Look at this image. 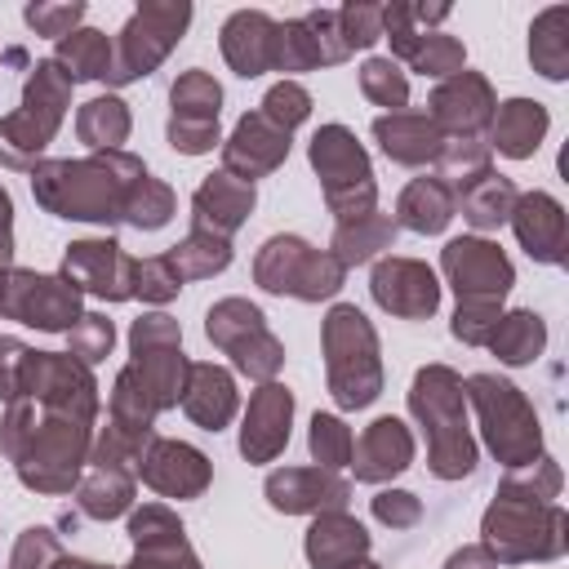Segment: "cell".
<instances>
[{"mask_svg":"<svg viewBox=\"0 0 569 569\" xmlns=\"http://www.w3.org/2000/svg\"><path fill=\"white\" fill-rule=\"evenodd\" d=\"M307 445H311V458H316L325 471H338V467L351 462V427H347L338 413H316Z\"/></svg>","mask_w":569,"mask_h":569,"instance_id":"obj_47","label":"cell"},{"mask_svg":"<svg viewBox=\"0 0 569 569\" xmlns=\"http://www.w3.org/2000/svg\"><path fill=\"white\" fill-rule=\"evenodd\" d=\"M382 36L391 40V53H396V58H409V53H413V44H418L427 31L418 27L413 4L391 0V4H382Z\"/></svg>","mask_w":569,"mask_h":569,"instance_id":"obj_55","label":"cell"},{"mask_svg":"<svg viewBox=\"0 0 569 569\" xmlns=\"http://www.w3.org/2000/svg\"><path fill=\"white\" fill-rule=\"evenodd\" d=\"M22 18H27V27H36V36H53V40H62V36H71L80 22H84V4L76 0V4H27L22 9Z\"/></svg>","mask_w":569,"mask_h":569,"instance_id":"obj_54","label":"cell"},{"mask_svg":"<svg viewBox=\"0 0 569 569\" xmlns=\"http://www.w3.org/2000/svg\"><path fill=\"white\" fill-rule=\"evenodd\" d=\"M67 551L58 547V538L44 529V525H31L18 533L13 542V556H9V569H53Z\"/></svg>","mask_w":569,"mask_h":569,"instance_id":"obj_53","label":"cell"},{"mask_svg":"<svg viewBox=\"0 0 569 569\" xmlns=\"http://www.w3.org/2000/svg\"><path fill=\"white\" fill-rule=\"evenodd\" d=\"M462 396L480 418L485 445L493 449V458L507 471L529 467L533 458H542V427H538V413H533V405L525 400L520 387H511L498 373H471L462 382Z\"/></svg>","mask_w":569,"mask_h":569,"instance_id":"obj_7","label":"cell"},{"mask_svg":"<svg viewBox=\"0 0 569 569\" xmlns=\"http://www.w3.org/2000/svg\"><path fill=\"white\" fill-rule=\"evenodd\" d=\"M67 107H71V76L53 58L36 62L22 84L18 111H9L0 120V164L31 173L40 164V151L53 142Z\"/></svg>","mask_w":569,"mask_h":569,"instance_id":"obj_6","label":"cell"},{"mask_svg":"<svg viewBox=\"0 0 569 569\" xmlns=\"http://www.w3.org/2000/svg\"><path fill=\"white\" fill-rule=\"evenodd\" d=\"M53 569H111V565H93V560H80V556H62Z\"/></svg>","mask_w":569,"mask_h":569,"instance_id":"obj_62","label":"cell"},{"mask_svg":"<svg viewBox=\"0 0 569 569\" xmlns=\"http://www.w3.org/2000/svg\"><path fill=\"white\" fill-rule=\"evenodd\" d=\"M440 271L445 280L453 284L458 302H489V307H502V298L511 293L516 284V271H511V258L485 240V236H458L440 249Z\"/></svg>","mask_w":569,"mask_h":569,"instance_id":"obj_14","label":"cell"},{"mask_svg":"<svg viewBox=\"0 0 569 569\" xmlns=\"http://www.w3.org/2000/svg\"><path fill=\"white\" fill-rule=\"evenodd\" d=\"M258 111L276 124V129H284V133H293L307 116H311V93L298 84V80H280V84H271L267 93H262V102H258Z\"/></svg>","mask_w":569,"mask_h":569,"instance_id":"obj_50","label":"cell"},{"mask_svg":"<svg viewBox=\"0 0 569 569\" xmlns=\"http://www.w3.org/2000/svg\"><path fill=\"white\" fill-rule=\"evenodd\" d=\"M373 138L382 147L387 160L396 164H436L440 147H445V133L436 129V120L427 111H391V116H378L373 120Z\"/></svg>","mask_w":569,"mask_h":569,"instance_id":"obj_29","label":"cell"},{"mask_svg":"<svg viewBox=\"0 0 569 569\" xmlns=\"http://www.w3.org/2000/svg\"><path fill=\"white\" fill-rule=\"evenodd\" d=\"M307 160L320 173L325 204L338 222H351V218H365L378 209V182H373L369 151L356 142V133L347 124H320L311 133Z\"/></svg>","mask_w":569,"mask_h":569,"instance_id":"obj_8","label":"cell"},{"mask_svg":"<svg viewBox=\"0 0 569 569\" xmlns=\"http://www.w3.org/2000/svg\"><path fill=\"white\" fill-rule=\"evenodd\" d=\"M498 320H502V307H489V302H458L449 329H453L458 342H467V347H485Z\"/></svg>","mask_w":569,"mask_h":569,"instance_id":"obj_57","label":"cell"},{"mask_svg":"<svg viewBox=\"0 0 569 569\" xmlns=\"http://www.w3.org/2000/svg\"><path fill=\"white\" fill-rule=\"evenodd\" d=\"M182 413L204 427V431H222L236 409H240V396H236V378L222 369V365H191V378H187V391H182Z\"/></svg>","mask_w":569,"mask_h":569,"instance_id":"obj_32","label":"cell"},{"mask_svg":"<svg viewBox=\"0 0 569 569\" xmlns=\"http://www.w3.org/2000/svg\"><path fill=\"white\" fill-rule=\"evenodd\" d=\"M142 178L147 164L120 147V151H93L84 160H40L31 169V196L53 218L111 227L124 218V200Z\"/></svg>","mask_w":569,"mask_h":569,"instance_id":"obj_3","label":"cell"},{"mask_svg":"<svg viewBox=\"0 0 569 569\" xmlns=\"http://www.w3.org/2000/svg\"><path fill=\"white\" fill-rule=\"evenodd\" d=\"M253 204H258L253 182H240L231 173H209L191 196V227L231 240L244 227V218L253 213Z\"/></svg>","mask_w":569,"mask_h":569,"instance_id":"obj_27","label":"cell"},{"mask_svg":"<svg viewBox=\"0 0 569 569\" xmlns=\"http://www.w3.org/2000/svg\"><path fill=\"white\" fill-rule=\"evenodd\" d=\"M0 267H13V200L0 187Z\"/></svg>","mask_w":569,"mask_h":569,"instance_id":"obj_60","label":"cell"},{"mask_svg":"<svg viewBox=\"0 0 569 569\" xmlns=\"http://www.w3.org/2000/svg\"><path fill=\"white\" fill-rule=\"evenodd\" d=\"M62 280H71L80 293H93L102 302H124L133 298V258L111 240H76L62 253Z\"/></svg>","mask_w":569,"mask_h":569,"instance_id":"obj_17","label":"cell"},{"mask_svg":"<svg viewBox=\"0 0 569 569\" xmlns=\"http://www.w3.org/2000/svg\"><path fill=\"white\" fill-rule=\"evenodd\" d=\"M93 449V427L49 413L36 400H9L0 422V453L13 462L18 480L36 493H71L84 476Z\"/></svg>","mask_w":569,"mask_h":569,"instance_id":"obj_2","label":"cell"},{"mask_svg":"<svg viewBox=\"0 0 569 569\" xmlns=\"http://www.w3.org/2000/svg\"><path fill=\"white\" fill-rule=\"evenodd\" d=\"M547 124H551V116H547L542 102H533V98H507V102L493 107V120H489L485 142H489V151L498 147L507 160H529L538 151V142L547 138Z\"/></svg>","mask_w":569,"mask_h":569,"instance_id":"obj_31","label":"cell"},{"mask_svg":"<svg viewBox=\"0 0 569 569\" xmlns=\"http://www.w3.org/2000/svg\"><path fill=\"white\" fill-rule=\"evenodd\" d=\"M516 196H520L516 182L502 178V173H493V169H485V173H476L467 182H453V209H462V218L476 231L502 227L511 218V209H516Z\"/></svg>","mask_w":569,"mask_h":569,"instance_id":"obj_34","label":"cell"},{"mask_svg":"<svg viewBox=\"0 0 569 569\" xmlns=\"http://www.w3.org/2000/svg\"><path fill=\"white\" fill-rule=\"evenodd\" d=\"M453 187L440 178V173H422L413 178L400 200H396V227H409L418 236H440L453 218Z\"/></svg>","mask_w":569,"mask_h":569,"instance_id":"obj_35","label":"cell"},{"mask_svg":"<svg viewBox=\"0 0 569 569\" xmlns=\"http://www.w3.org/2000/svg\"><path fill=\"white\" fill-rule=\"evenodd\" d=\"M338 27H342V40L347 49H369L382 40V4H369V0H351L338 9Z\"/></svg>","mask_w":569,"mask_h":569,"instance_id":"obj_52","label":"cell"},{"mask_svg":"<svg viewBox=\"0 0 569 569\" xmlns=\"http://www.w3.org/2000/svg\"><path fill=\"white\" fill-rule=\"evenodd\" d=\"M307 31L316 36V49H320V67H333V62H347L351 49L342 40V27H338V9H311L302 13Z\"/></svg>","mask_w":569,"mask_h":569,"instance_id":"obj_56","label":"cell"},{"mask_svg":"<svg viewBox=\"0 0 569 569\" xmlns=\"http://www.w3.org/2000/svg\"><path fill=\"white\" fill-rule=\"evenodd\" d=\"M22 356H27V347H22L18 338H4V333H0V400H4V405L18 396V369H22Z\"/></svg>","mask_w":569,"mask_h":569,"instance_id":"obj_59","label":"cell"},{"mask_svg":"<svg viewBox=\"0 0 569 569\" xmlns=\"http://www.w3.org/2000/svg\"><path fill=\"white\" fill-rule=\"evenodd\" d=\"M307 560L311 569H351L369 556V533L347 511H320L307 529Z\"/></svg>","mask_w":569,"mask_h":569,"instance_id":"obj_30","label":"cell"},{"mask_svg":"<svg viewBox=\"0 0 569 569\" xmlns=\"http://www.w3.org/2000/svg\"><path fill=\"white\" fill-rule=\"evenodd\" d=\"M289 138H293V133L276 129L262 111H244V116L236 120V129L222 138V173H231V178H240V182L267 178L271 169L284 164Z\"/></svg>","mask_w":569,"mask_h":569,"instance_id":"obj_23","label":"cell"},{"mask_svg":"<svg viewBox=\"0 0 569 569\" xmlns=\"http://www.w3.org/2000/svg\"><path fill=\"white\" fill-rule=\"evenodd\" d=\"M289 422H293V391L284 382H262L244 409L240 453L249 462H271L289 445Z\"/></svg>","mask_w":569,"mask_h":569,"instance_id":"obj_24","label":"cell"},{"mask_svg":"<svg viewBox=\"0 0 569 569\" xmlns=\"http://www.w3.org/2000/svg\"><path fill=\"white\" fill-rule=\"evenodd\" d=\"M147 489H156L160 498H200L213 480V462L187 445V440H164V436H151V445L142 449L138 458V471H133Z\"/></svg>","mask_w":569,"mask_h":569,"instance_id":"obj_18","label":"cell"},{"mask_svg":"<svg viewBox=\"0 0 569 569\" xmlns=\"http://www.w3.org/2000/svg\"><path fill=\"white\" fill-rule=\"evenodd\" d=\"M129 538L133 560L124 569H200V556L187 542L182 520L164 502H142L129 511Z\"/></svg>","mask_w":569,"mask_h":569,"instance_id":"obj_19","label":"cell"},{"mask_svg":"<svg viewBox=\"0 0 569 569\" xmlns=\"http://www.w3.org/2000/svg\"><path fill=\"white\" fill-rule=\"evenodd\" d=\"M111 58H116L111 36L107 31H93V27H76L53 49V62L71 76V84L76 80H107L111 76Z\"/></svg>","mask_w":569,"mask_h":569,"instance_id":"obj_38","label":"cell"},{"mask_svg":"<svg viewBox=\"0 0 569 569\" xmlns=\"http://www.w3.org/2000/svg\"><path fill=\"white\" fill-rule=\"evenodd\" d=\"M396 240V218L387 213H365V218H351V222H338L333 227V240H329V253L342 262V267H360V262H373L382 249H391Z\"/></svg>","mask_w":569,"mask_h":569,"instance_id":"obj_36","label":"cell"},{"mask_svg":"<svg viewBox=\"0 0 569 569\" xmlns=\"http://www.w3.org/2000/svg\"><path fill=\"white\" fill-rule=\"evenodd\" d=\"M373 520H382L391 529H413L422 520V502L409 489H382L373 498Z\"/></svg>","mask_w":569,"mask_h":569,"instance_id":"obj_58","label":"cell"},{"mask_svg":"<svg viewBox=\"0 0 569 569\" xmlns=\"http://www.w3.org/2000/svg\"><path fill=\"white\" fill-rule=\"evenodd\" d=\"M169 147L182 151V156H204L213 147H222V133H218V111H222V84L191 67L173 80L169 89Z\"/></svg>","mask_w":569,"mask_h":569,"instance_id":"obj_15","label":"cell"},{"mask_svg":"<svg viewBox=\"0 0 569 569\" xmlns=\"http://www.w3.org/2000/svg\"><path fill=\"white\" fill-rule=\"evenodd\" d=\"M156 413H160L156 391L147 387V378H142L133 365H124V369L116 373V387H111V418H107V427L120 431V436L133 440V445H151V436H156Z\"/></svg>","mask_w":569,"mask_h":569,"instance_id":"obj_33","label":"cell"},{"mask_svg":"<svg viewBox=\"0 0 569 569\" xmlns=\"http://www.w3.org/2000/svg\"><path fill=\"white\" fill-rule=\"evenodd\" d=\"M351 569H382V565H373V560H360V565H351Z\"/></svg>","mask_w":569,"mask_h":569,"instance_id":"obj_64","label":"cell"},{"mask_svg":"<svg viewBox=\"0 0 569 569\" xmlns=\"http://www.w3.org/2000/svg\"><path fill=\"white\" fill-rule=\"evenodd\" d=\"M80 289L62 276H40V271H9L4 307L0 316L44 329V333H67L84 311H80Z\"/></svg>","mask_w":569,"mask_h":569,"instance_id":"obj_16","label":"cell"},{"mask_svg":"<svg viewBox=\"0 0 569 569\" xmlns=\"http://www.w3.org/2000/svg\"><path fill=\"white\" fill-rule=\"evenodd\" d=\"M445 569H498V560L476 542V547H458V551L445 560Z\"/></svg>","mask_w":569,"mask_h":569,"instance_id":"obj_61","label":"cell"},{"mask_svg":"<svg viewBox=\"0 0 569 569\" xmlns=\"http://www.w3.org/2000/svg\"><path fill=\"white\" fill-rule=\"evenodd\" d=\"M436 164H440V178H445L449 187H453V182H467V178H476V173H485V169H493L485 138H445Z\"/></svg>","mask_w":569,"mask_h":569,"instance_id":"obj_48","label":"cell"},{"mask_svg":"<svg viewBox=\"0 0 569 569\" xmlns=\"http://www.w3.org/2000/svg\"><path fill=\"white\" fill-rule=\"evenodd\" d=\"M76 502L89 520H116L133 507V471L120 467H89L76 485Z\"/></svg>","mask_w":569,"mask_h":569,"instance_id":"obj_37","label":"cell"},{"mask_svg":"<svg viewBox=\"0 0 569 569\" xmlns=\"http://www.w3.org/2000/svg\"><path fill=\"white\" fill-rule=\"evenodd\" d=\"M405 62H409L413 71L431 76V80H449V76L467 71V49H462V40H458V36L427 31V36L413 44V53H409Z\"/></svg>","mask_w":569,"mask_h":569,"instance_id":"obj_43","label":"cell"},{"mask_svg":"<svg viewBox=\"0 0 569 569\" xmlns=\"http://www.w3.org/2000/svg\"><path fill=\"white\" fill-rule=\"evenodd\" d=\"M320 67V49H316V36L307 31L302 18H289V22H276V58H271V71H316Z\"/></svg>","mask_w":569,"mask_h":569,"instance_id":"obj_46","label":"cell"},{"mask_svg":"<svg viewBox=\"0 0 569 569\" xmlns=\"http://www.w3.org/2000/svg\"><path fill=\"white\" fill-rule=\"evenodd\" d=\"M204 333H209L213 347H222L231 356V365L244 378L276 382V373L284 365V347L267 329V316L249 298H222V302H213L209 316H204Z\"/></svg>","mask_w":569,"mask_h":569,"instance_id":"obj_11","label":"cell"},{"mask_svg":"<svg viewBox=\"0 0 569 569\" xmlns=\"http://www.w3.org/2000/svg\"><path fill=\"white\" fill-rule=\"evenodd\" d=\"M360 89L373 107H387V116L405 111V102H409V76L391 58H369L360 67Z\"/></svg>","mask_w":569,"mask_h":569,"instance_id":"obj_45","label":"cell"},{"mask_svg":"<svg viewBox=\"0 0 569 569\" xmlns=\"http://www.w3.org/2000/svg\"><path fill=\"white\" fill-rule=\"evenodd\" d=\"M493 84L480 71H458L431 89V120L445 138H485L493 120Z\"/></svg>","mask_w":569,"mask_h":569,"instance_id":"obj_20","label":"cell"},{"mask_svg":"<svg viewBox=\"0 0 569 569\" xmlns=\"http://www.w3.org/2000/svg\"><path fill=\"white\" fill-rule=\"evenodd\" d=\"M67 356H76L80 365H98V360H107L111 356V347H116V325L107 320V316H98V311H84L71 329H67Z\"/></svg>","mask_w":569,"mask_h":569,"instance_id":"obj_49","label":"cell"},{"mask_svg":"<svg viewBox=\"0 0 569 569\" xmlns=\"http://www.w3.org/2000/svg\"><path fill=\"white\" fill-rule=\"evenodd\" d=\"M173 191L160 182V178H142L133 191H129V200H124V218L120 222H129L133 231H156V227H164L169 218H173Z\"/></svg>","mask_w":569,"mask_h":569,"instance_id":"obj_44","label":"cell"},{"mask_svg":"<svg viewBox=\"0 0 569 569\" xmlns=\"http://www.w3.org/2000/svg\"><path fill=\"white\" fill-rule=\"evenodd\" d=\"M222 58L236 76L253 80L262 71H271V58H276V18L262 13V9H236L227 22H222Z\"/></svg>","mask_w":569,"mask_h":569,"instance_id":"obj_28","label":"cell"},{"mask_svg":"<svg viewBox=\"0 0 569 569\" xmlns=\"http://www.w3.org/2000/svg\"><path fill=\"white\" fill-rule=\"evenodd\" d=\"M169 267L178 271V280L187 284V280H209V276H218V271H227L231 267V240L227 236H213V231H200V227H191L169 253Z\"/></svg>","mask_w":569,"mask_h":569,"instance_id":"obj_42","label":"cell"},{"mask_svg":"<svg viewBox=\"0 0 569 569\" xmlns=\"http://www.w3.org/2000/svg\"><path fill=\"white\" fill-rule=\"evenodd\" d=\"M267 502L284 516H320V511H347L351 485L338 471L325 467H280L262 485Z\"/></svg>","mask_w":569,"mask_h":569,"instance_id":"obj_22","label":"cell"},{"mask_svg":"<svg viewBox=\"0 0 569 569\" xmlns=\"http://www.w3.org/2000/svg\"><path fill=\"white\" fill-rule=\"evenodd\" d=\"M18 396L22 400H36L49 413L76 418L84 427L98 422V382H93L89 365H80L67 351H31L27 347L22 369H18Z\"/></svg>","mask_w":569,"mask_h":569,"instance_id":"obj_10","label":"cell"},{"mask_svg":"<svg viewBox=\"0 0 569 569\" xmlns=\"http://www.w3.org/2000/svg\"><path fill=\"white\" fill-rule=\"evenodd\" d=\"M409 462H413V436L400 418L387 413V418H373L360 431V440H351V462L347 467L356 471V480L382 485V480L400 476Z\"/></svg>","mask_w":569,"mask_h":569,"instance_id":"obj_25","label":"cell"},{"mask_svg":"<svg viewBox=\"0 0 569 569\" xmlns=\"http://www.w3.org/2000/svg\"><path fill=\"white\" fill-rule=\"evenodd\" d=\"M325 373H329V396L338 409H365L382 391V356H378V333L369 316L351 302L329 307L325 329Z\"/></svg>","mask_w":569,"mask_h":569,"instance_id":"obj_5","label":"cell"},{"mask_svg":"<svg viewBox=\"0 0 569 569\" xmlns=\"http://www.w3.org/2000/svg\"><path fill=\"white\" fill-rule=\"evenodd\" d=\"M133 120H129V107L116 98V93H98L89 98L80 111H76V133L89 151H120V142L129 138Z\"/></svg>","mask_w":569,"mask_h":569,"instance_id":"obj_41","label":"cell"},{"mask_svg":"<svg viewBox=\"0 0 569 569\" xmlns=\"http://www.w3.org/2000/svg\"><path fill=\"white\" fill-rule=\"evenodd\" d=\"M9 271H13V267H0V307H4V289H9Z\"/></svg>","mask_w":569,"mask_h":569,"instance_id":"obj_63","label":"cell"},{"mask_svg":"<svg viewBox=\"0 0 569 569\" xmlns=\"http://www.w3.org/2000/svg\"><path fill=\"white\" fill-rule=\"evenodd\" d=\"M178 289H182V280H178V271L169 267L164 253L133 258V298H142L151 307H164L169 298H178Z\"/></svg>","mask_w":569,"mask_h":569,"instance_id":"obj_51","label":"cell"},{"mask_svg":"<svg viewBox=\"0 0 569 569\" xmlns=\"http://www.w3.org/2000/svg\"><path fill=\"white\" fill-rule=\"evenodd\" d=\"M560 467L542 453L529 467L507 471L498 498L480 520V547L498 565H533L556 560L569 547V516L556 507Z\"/></svg>","mask_w":569,"mask_h":569,"instance_id":"obj_1","label":"cell"},{"mask_svg":"<svg viewBox=\"0 0 569 569\" xmlns=\"http://www.w3.org/2000/svg\"><path fill=\"white\" fill-rule=\"evenodd\" d=\"M529 62L547 80H565L569 76V9L565 4H551V9H542L533 18V27H529Z\"/></svg>","mask_w":569,"mask_h":569,"instance_id":"obj_39","label":"cell"},{"mask_svg":"<svg viewBox=\"0 0 569 569\" xmlns=\"http://www.w3.org/2000/svg\"><path fill=\"white\" fill-rule=\"evenodd\" d=\"M129 351H133L129 365L156 391V405L160 409H178V400L187 391V378H191V360L182 356V329H178V320L164 316V311L138 316L129 325Z\"/></svg>","mask_w":569,"mask_h":569,"instance_id":"obj_13","label":"cell"},{"mask_svg":"<svg viewBox=\"0 0 569 569\" xmlns=\"http://www.w3.org/2000/svg\"><path fill=\"white\" fill-rule=\"evenodd\" d=\"M369 293L382 311L400 320H427L440 307V280L418 258H378L369 276Z\"/></svg>","mask_w":569,"mask_h":569,"instance_id":"obj_21","label":"cell"},{"mask_svg":"<svg viewBox=\"0 0 569 569\" xmlns=\"http://www.w3.org/2000/svg\"><path fill=\"white\" fill-rule=\"evenodd\" d=\"M342 276H347V267L329 249L307 244L302 236H271V240H262V249L253 258L258 289L280 293V298L284 293L289 298H302V302L333 298L342 289Z\"/></svg>","mask_w":569,"mask_h":569,"instance_id":"obj_9","label":"cell"},{"mask_svg":"<svg viewBox=\"0 0 569 569\" xmlns=\"http://www.w3.org/2000/svg\"><path fill=\"white\" fill-rule=\"evenodd\" d=\"M187 22H191V4H182V0L178 4H156V0L138 4L129 13V22L120 27L107 84H129V80L151 76L169 58V49L182 40Z\"/></svg>","mask_w":569,"mask_h":569,"instance_id":"obj_12","label":"cell"},{"mask_svg":"<svg viewBox=\"0 0 569 569\" xmlns=\"http://www.w3.org/2000/svg\"><path fill=\"white\" fill-rule=\"evenodd\" d=\"M409 413L427 431V467L440 480H462L476 471V440L467 431L462 378L449 365H422L409 387Z\"/></svg>","mask_w":569,"mask_h":569,"instance_id":"obj_4","label":"cell"},{"mask_svg":"<svg viewBox=\"0 0 569 569\" xmlns=\"http://www.w3.org/2000/svg\"><path fill=\"white\" fill-rule=\"evenodd\" d=\"M502 365H529L533 356H542L547 347V325L538 311L520 307V311H502V320L493 325L489 342H485Z\"/></svg>","mask_w":569,"mask_h":569,"instance_id":"obj_40","label":"cell"},{"mask_svg":"<svg viewBox=\"0 0 569 569\" xmlns=\"http://www.w3.org/2000/svg\"><path fill=\"white\" fill-rule=\"evenodd\" d=\"M507 222H511L520 249H525L533 262H551V267L565 262L569 236H565V209H560L556 196H547V191H525V196H516V209H511Z\"/></svg>","mask_w":569,"mask_h":569,"instance_id":"obj_26","label":"cell"}]
</instances>
